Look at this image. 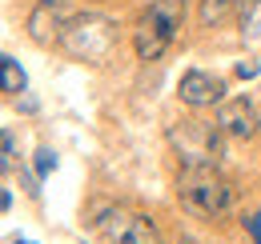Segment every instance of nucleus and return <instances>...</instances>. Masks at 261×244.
Returning <instances> with one entry per match:
<instances>
[{"instance_id": "9", "label": "nucleus", "mask_w": 261, "mask_h": 244, "mask_svg": "<svg viewBox=\"0 0 261 244\" xmlns=\"http://www.w3.org/2000/svg\"><path fill=\"white\" fill-rule=\"evenodd\" d=\"M0 84H4V92H8V96H20V92L29 88L24 68L12 60V56H4V60H0Z\"/></svg>"}, {"instance_id": "13", "label": "nucleus", "mask_w": 261, "mask_h": 244, "mask_svg": "<svg viewBox=\"0 0 261 244\" xmlns=\"http://www.w3.org/2000/svg\"><path fill=\"white\" fill-rule=\"evenodd\" d=\"M257 72H261L257 60H241V64H237V76H241V80H253Z\"/></svg>"}, {"instance_id": "2", "label": "nucleus", "mask_w": 261, "mask_h": 244, "mask_svg": "<svg viewBox=\"0 0 261 244\" xmlns=\"http://www.w3.org/2000/svg\"><path fill=\"white\" fill-rule=\"evenodd\" d=\"M72 60H89V64H105L117 48V20L100 16V12H81L68 20L65 36L57 40Z\"/></svg>"}, {"instance_id": "15", "label": "nucleus", "mask_w": 261, "mask_h": 244, "mask_svg": "<svg viewBox=\"0 0 261 244\" xmlns=\"http://www.w3.org/2000/svg\"><path fill=\"white\" fill-rule=\"evenodd\" d=\"M4 156H8V160L16 156V140H12V132H8V128H4Z\"/></svg>"}, {"instance_id": "11", "label": "nucleus", "mask_w": 261, "mask_h": 244, "mask_svg": "<svg viewBox=\"0 0 261 244\" xmlns=\"http://www.w3.org/2000/svg\"><path fill=\"white\" fill-rule=\"evenodd\" d=\"M241 32H249L253 40L261 36V0H241Z\"/></svg>"}, {"instance_id": "10", "label": "nucleus", "mask_w": 261, "mask_h": 244, "mask_svg": "<svg viewBox=\"0 0 261 244\" xmlns=\"http://www.w3.org/2000/svg\"><path fill=\"white\" fill-rule=\"evenodd\" d=\"M233 4H237V0H201V12H197V16H201L205 28H213V24H221V20L229 16Z\"/></svg>"}, {"instance_id": "7", "label": "nucleus", "mask_w": 261, "mask_h": 244, "mask_svg": "<svg viewBox=\"0 0 261 244\" xmlns=\"http://www.w3.org/2000/svg\"><path fill=\"white\" fill-rule=\"evenodd\" d=\"M149 16H153V20L177 40L181 20H185V0H149Z\"/></svg>"}, {"instance_id": "8", "label": "nucleus", "mask_w": 261, "mask_h": 244, "mask_svg": "<svg viewBox=\"0 0 261 244\" xmlns=\"http://www.w3.org/2000/svg\"><path fill=\"white\" fill-rule=\"evenodd\" d=\"M113 244H161V236H157V228H153L149 220L129 216V220L121 224V232L113 236Z\"/></svg>"}, {"instance_id": "12", "label": "nucleus", "mask_w": 261, "mask_h": 244, "mask_svg": "<svg viewBox=\"0 0 261 244\" xmlns=\"http://www.w3.org/2000/svg\"><path fill=\"white\" fill-rule=\"evenodd\" d=\"M48 172H57V152L53 148H40L36 152V176H48Z\"/></svg>"}, {"instance_id": "4", "label": "nucleus", "mask_w": 261, "mask_h": 244, "mask_svg": "<svg viewBox=\"0 0 261 244\" xmlns=\"http://www.w3.org/2000/svg\"><path fill=\"white\" fill-rule=\"evenodd\" d=\"M181 100L189 104V108H213V104H225V80L221 76H209V72H201V68H189L185 76H181Z\"/></svg>"}, {"instance_id": "6", "label": "nucleus", "mask_w": 261, "mask_h": 244, "mask_svg": "<svg viewBox=\"0 0 261 244\" xmlns=\"http://www.w3.org/2000/svg\"><path fill=\"white\" fill-rule=\"evenodd\" d=\"M169 44H173V36L145 12V16L137 20V28H133V48H137V56H141V60H157Z\"/></svg>"}, {"instance_id": "5", "label": "nucleus", "mask_w": 261, "mask_h": 244, "mask_svg": "<svg viewBox=\"0 0 261 244\" xmlns=\"http://www.w3.org/2000/svg\"><path fill=\"white\" fill-rule=\"evenodd\" d=\"M217 124L225 128L229 136H237V140H249V136H257L261 116H257V108H253V104L241 96V100H225V104H221Z\"/></svg>"}, {"instance_id": "17", "label": "nucleus", "mask_w": 261, "mask_h": 244, "mask_svg": "<svg viewBox=\"0 0 261 244\" xmlns=\"http://www.w3.org/2000/svg\"><path fill=\"white\" fill-rule=\"evenodd\" d=\"M185 244H189V240H185Z\"/></svg>"}, {"instance_id": "14", "label": "nucleus", "mask_w": 261, "mask_h": 244, "mask_svg": "<svg viewBox=\"0 0 261 244\" xmlns=\"http://www.w3.org/2000/svg\"><path fill=\"white\" fill-rule=\"evenodd\" d=\"M245 228H249V236L261 244V212H253V216H245Z\"/></svg>"}, {"instance_id": "3", "label": "nucleus", "mask_w": 261, "mask_h": 244, "mask_svg": "<svg viewBox=\"0 0 261 244\" xmlns=\"http://www.w3.org/2000/svg\"><path fill=\"white\" fill-rule=\"evenodd\" d=\"M68 4L65 0H36L33 16H29V36H33L36 44H53V40H61L68 28Z\"/></svg>"}, {"instance_id": "16", "label": "nucleus", "mask_w": 261, "mask_h": 244, "mask_svg": "<svg viewBox=\"0 0 261 244\" xmlns=\"http://www.w3.org/2000/svg\"><path fill=\"white\" fill-rule=\"evenodd\" d=\"M16 244H33V240H16Z\"/></svg>"}, {"instance_id": "1", "label": "nucleus", "mask_w": 261, "mask_h": 244, "mask_svg": "<svg viewBox=\"0 0 261 244\" xmlns=\"http://www.w3.org/2000/svg\"><path fill=\"white\" fill-rule=\"evenodd\" d=\"M177 196L181 208L201 220H221L233 208V188L213 164H185L177 176Z\"/></svg>"}]
</instances>
